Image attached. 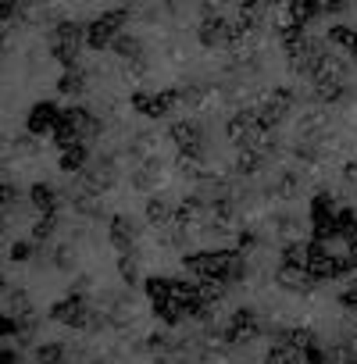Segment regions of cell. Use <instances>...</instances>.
I'll return each mask as SVG.
<instances>
[{
    "instance_id": "cell-10",
    "label": "cell",
    "mask_w": 357,
    "mask_h": 364,
    "mask_svg": "<svg viewBox=\"0 0 357 364\" xmlns=\"http://www.w3.org/2000/svg\"><path fill=\"white\" fill-rule=\"evenodd\" d=\"M82 86H86V82H82V75H79V72H68V75H61V82H58V90H61L65 97H79V93H82Z\"/></svg>"
},
{
    "instance_id": "cell-5",
    "label": "cell",
    "mask_w": 357,
    "mask_h": 364,
    "mask_svg": "<svg viewBox=\"0 0 357 364\" xmlns=\"http://www.w3.org/2000/svg\"><path fill=\"white\" fill-rule=\"evenodd\" d=\"M136 236H139V232H136V225H132L125 215H118V218L111 222V243H114L118 250H129V247L136 243Z\"/></svg>"
},
{
    "instance_id": "cell-1",
    "label": "cell",
    "mask_w": 357,
    "mask_h": 364,
    "mask_svg": "<svg viewBox=\"0 0 357 364\" xmlns=\"http://www.w3.org/2000/svg\"><path fill=\"white\" fill-rule=\"evenodd\" d=\"M61 114H65V111H61L54 100H36V104L29 107V114H26V129H29V136H50V132L58 129Z\"/></svg>"
},
{
    "instance_id": "cell-14",
    "label": "cell",
    "mask_w": 357,
    "mask_h": 364,
    "mask_svg": "<svg viewBox=\"0 0 357 364\" xmlns=\"http://www.w3.org/2000/svg\"><path fill=\"white\" fill-rule=\"evenodd\" d=\"M4 289H8V279H4V275H0V296H4Z\"/></svg>"
},
{
    "instance_id": "cell-2",
    "label": "cell",
    "mask_w": 357,
    "mask_h": 364,
    "mask_svg": "<svg viewBox=\"0 0 357 364\" xmlns=\"http://www.w3.org/2000/svg\"><path fill=\"white\" fill-rule=\"evenodd\" d=\"M118 26H122V15H104V18H97V22H93V26L86 29V43H90L93 50L107 47V43L114 40Z\"/></svg>"
},
{
    "instance_id": "cell-6",
    "label": "cell",
    "mask_w": 357,
    "mask_h": 364,
    "mask_svg": "<svg viewBox=\"0 0 357 364\" xmlns=\"http://www.w3.org/2000/svg\"><path fill=\"white\" fill-rule=\"evenodd\" d=\"M90 161V150L82 146V143H72V146H65L61 150V171H82V164Z\"/></svg>"
},
{
    "instance_id": "cell-9",
    "label": "cell",
    "mask_w": 357,
    "mask_h": 364,
    "mask_svg": "<svg viewBox=\"0 0 357 364\" xmlns=\"http://www.w3.org/2000/svg\"><path fill=\"white\" fill-rule=\"evenodd\" d=\"M54 229H58V215H43V218L33 225V240H36V243H47V240H54Z\"/></svg>"
},
{
    "instance_id": "cell-13",
    "label": "cell",
    "mask_w": 357,
    "mask_h": 364,
    "mask_svg": "<svg viewBox=\"0 0 357 364\" xmlns=\"http://www.w3.org/2000/svg\"><path fill=\"white\" fill-rule=\"evenodd\" d=\"M11 200H15V190L8 186V182H4V178H0V211H4V208H8Z\"/></svg>"
},
{
    "instance_id": "cell-4",
    "label": "cell",
    "mask_w": 357,
    "mask_h": 364,
    "mask_svg": "<svg viewBox=\"0 0 357 364\" xmlns=\"http://www.w3.org/2000/svg\"><path fill=\"white\" fill-rule=\"evenodd\" d=\"M33 360L36 364H68V346L58 339H40L33 346Z\"/></svg>"
},
{
    "instance_id": "cell-3",
    "label": "cell",
    "mask_w": 357,
    "mask_h": 364,
    "mask_svg": "<svg viewBox=\"0 0 357 364\" xmlns=\"http://www.w3.org/2000/svg\"><path fill=\"white\" fill-rule=\"evenodd\" d=\"M29 204L40 215H58V190L50 186V182H33L29 186Z\"/></svg>"
},
{
    "instance_id": "cell-15",
    "label": "cell",
    "mask_w": 357,
    "mask_h": 364,
    "mask_svg": "<svg viewBox=\"0 0 357 364\" xmlns=\"http://www.w3.org/2000/svg\"><path fill=\"white\" fill-rule=\"evenodd\" d=\"M90 364H111V360H90Z\"/></svg>"
},
{
    "instance_id": "cell-12",
    "label": "cell",
    "mask_w": 357,
    "mask_h": 364,
    "mask_svg": "<svg viewBox=\"0 0 357 364\" xmlns=\"http://www.w3.org/2000/svg\"><path fill=\"white\" fill-rule=\"evenodd\" d=\"M15 8H18V0H0V22L15 18Z\"/></svg>"
},
{
    "instance_id": "cell-7",
    "label": "cell",
    "mask_w": 357,
    "mask_h": 364,
    "mask_svg": "<svg viewBox=\"0 0 357 364\" xmlns=\"http://www.w3.org/2000/svg\"><path fill=\"white\" fill-rule=\"evenodd\" d=\"M8 257H11V264H29L36 257V240H15L8 247Z\"/></svg>"
},
{
    "instance_id": "cell-8",
    "label": "cell",
    "mask_w": 357,
    "mask_h": 364,
    "mask_svg": "<svg viewBox=\"0 0 357 364\" xmlns=\"http://www.w3.org/2000/svg\"><path fill=\"white\" fill-rule=\"evenodd\" d=\"M18 332H22V318H15L11 311H0V343L18 339Z\"/></svg>"
},
{
    "instance_id": "cell-11",
    "label": "cell",
    "mask_w": 357,
    "mask_h": 364,
    "mask_svg": "<svg viewBox=\"0 0 357 364\" xmlns=\"http://www.w3.org/2000/svg\"><path fill=\"white\" fill-rule=\"evenodd\" d=\"M54 268L75 272V250H72V247H58V250H54Z\"/></svg>"
}]
</instances>
